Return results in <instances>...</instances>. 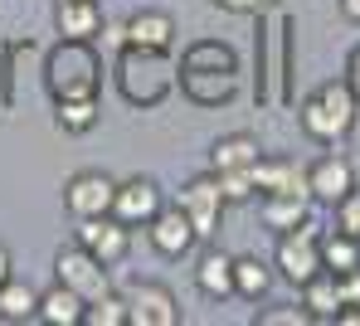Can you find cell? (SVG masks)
<instances>
[{"label": "cell", "instance_id": "1", "mask_svg": "<svg viewBox=\"0 0 360 326\" xmlns=\"http://www.w3.org/2000/svg\"><path fill=\"white\" fill-rule=\"evenodd\" d=\"M112 83H117L127 107L146 112V107H161V103L176 93V64H171V54H161V49L122 44L117 64H112Z\"/></svg>", "mask_w": 360, "mask_h": 326}, {"label": "cell", "instance_id": "2", "mask_svg": "<svg viewBox=\"0 0 360 326\" xmlns=\"http://www.w3.org/2000/svg\"><path fill=\"white\" fill-rule=\"evenodd\" d=\"M44 88L49 98H98L103 93V54L93 39H59L44 54Z\"/></svg>", "mask_w": 360, "mask_h": 326}, {"label": "cell", "instance_id": "3", "mask_svg": "<svg viewBox=\"0 0 360 326\" xmlns=\"http://www.w3.org/2000/svg\"><path fill=\"white\" fill-rule=\"evenodd\" d=\"M356 117H360V103L356 93L346 88V78H331L321 83L316 93H307L297 103V127L316 141V146H336L356 131Z\"/></svg>", "mask_w": 360, "mask_h": 326}, {"label": "cell", "instance_id": "4", "mask_svg": "<svg viewBox=\"0 0 360 326\" xmlns=\"http://www.w3.org/2000/svg\"><path fill=\"white\" fill-rule=\"evenodd\" d=\"M321 268H326V263H321V234H316V224H302V229L278 234L273 273H283L292 287H302V282H311Z\"/></svg>", "mask_w": 360, "mask_h": 326}, {"label": "cell", "instance_id": "5", "mask_svg": "<svg viewBox=\"0 0 360 326\" xmlns=\"http://www.w3.org/2000/svg\"><path fill=\"white\" fill-rule=\"evenodd\" d=\"M108 263L93 259L83 244H68V249H59L54 254V282H63V287H73L83 302H93V297H103V292H112V282H108Z\"/></svg>", "mask_w": 360, "mask_h": 326}, {"label": "cell", "instance_id": "6", "mask_svg": "<svg viewBox=\"0 0 360 326\" xmlns=\"http://www.w3.org/2000/svg\"><path fill=\"white\" fill-rule=\"evenodd\" d=\"M176 204L190 214V224H195L200 239H214V234H219V219H224V209H229V200H224V190H219V176H214V171L185 181Z\"/></svg>", "mask_w": 360, "mask_h": 326}, {"label": "cell", "instance_id": "7", "mask_svg": "<svg viewBox=\"0 0 360 326\" xmlns=\"http://www.w3.org/2000/svg\"><path fill=\"white\" fill-rule=\"evenodd\" d=\"M112 195H117V181L108 171H73L63 181V209L73 219H98V214H112Z\"/></svg>", "mask_w": 360, "mask_h": 326}, {"label": "cell", "instance_id": "8", "mask_svg": "<svg viewBox=\"0 0 360 326\" xmlns=\"http://www.w3.org/2000/svg\"><path fill=\"white\" fill-rule=\"evenodd\" d=\"M161 209H166V195H161V185L151 176H127V181H117L112 214H117L127 229H146Z\"/></svg>", "mask_w": 360, "mask_h": 326}, {"label": "cell", "instance_id": "9", "mask_svg": "<svg viewBox=\"0 0 360 326\" xmlns=\"http://www.w3.org/2000/svg\"><path fill=\"white\" fill-rule=\"evenodd\" d=\"M176 88L195 107H229L239 98V73H224V68H176Z\"/></svg>", "mask_w": 360, "mask_h": 326}, {"label": "cell", "instance_id": "10", "mask_svg": "<svg viewBox=\"0 0 360 326\" xmlns=\"http://www.w3.org/2000/svg\"><path fill=\"white\" fill-rule=\"evenodd\" d=\"M78 244L103 259L108 268H117L127 254H131V229L122 224L117 214H98V219H78Z\"/></svg>", "mask_w": 360, "mask_h": 326}, {"label": "cell", "instance_id": "11", "mask_svg": "<svg viewBox=\"0 0 360 326\" xmlns=\"http://www.w3.org/2000/svg\"><path fill=\"white\" fill-rule=\"evenodd\" d=\"M127 307H131V326H180V302L166 282H131Z\"/></svg>", "mask_w": 360, "mask_h": 326}, {"label": "cell", "instance_id": "12", "mask_svg": "<svg viewBox=\"0 0 360 326\" xmlns=\"http://www.w3.org/2000/svg\"><path fill=\"white\" fill-rule=\"evenodd\" d=\"M307 190H311V204H336V200H346L356 190V166L346 161V156H316L311 166H307Z\"/></svg>", "mask_w": 360, "mask_h": 326}, {"label": "cell", "instance_id": "13", "mask_svg": "<svg viewBox=\"0 0 360 326\" xmlns=\"http://www.w3.org/2000/svg\"><path fill=\"white\" fill-rule=\"evenodd\" d=\"M146 239H151V249H156L161 259H185V254L200 244V234H195V224H190V214H185L180 204H166V209L146 224Z\"/></svg>", "mask_w": 360, "mask_h": 326}, {"label": "cell", "instance_id": "14", "mask_svg": "<svg viewBox=\"0 0 360 326\" xmlns=\"http://www.w3.org/2000/svg\"><path fill=\"white\" fill-rule=\"evenodd\" d=\"M292 30H297L292 15H278L273 20V107H288L292 103V68H297Z\"/></svg>", "mask_w": 360, "mask_h": 326}, {"label": "cell", "instance_id": "15", "mask_svg": "<svg viewBox=\"0 0 360 326\" xmlns=\"http://www.w3.org/2000/svg\"><path fill=\"white\" fill-rule=\"evenodd\" d=\"M253 190L258 195H311L307 171L292 156H258L253 161Z\"/></svg>", "mask_w": 360, "mask_h": 326}, {"label": "cell", "instance_id": "16", "mask_svg": "<svg viewBox=\"0 0 360 326\" xmlns=\"http://www.w3.org/2000/svg\"><path fill=\"white\" fill-rule=\"evenodd\" d=\"M176 20L166 10H136L127 25H122V44H136V49H161L171 54L176 49Z\"/></svg>", "mask_w": 360, "mask_h": 326}, {"label": "cell", "instance_id": "17", "mask_svg": "<svg viewBox=\"0 0 360 326\" xmlns=\"http://www.w3.org/2000/svg\"><path fill=\"white\" fill-rule=\"evenodd\" d=\"M54 30H59V39H98L103 34V5L98 0H59Z\"/></svg>", "mask_w": 360, "mask_h": 326}, {"label": "cell", "instance_id": "18", "mask_svg": "<svg viewBox=\"0 0 360 326\" xmlns=\"http://www.w3.org/2000/svg\"><path fill=\"white\" fill-rule=\"evenodd\" d=\"M195 287H200L210 302L234 297V259L219 254V249H205V254L195 259Z\"/></svg>", "mask_w": 360, "mask_h": 326}, {"label": "cell", "instance_id": "19", "mask_svg": "<svg viewBox=\"0 0 360 326\" xmlns=\"http://www.w3.org/2000/svg\"><path fill=\"white\" fill-rule=\"evenodd\" d=\"M258 219H263V229H273V234L302 229V224H311V195H263Z\"/></svg>", "mask_w": 360, "mask_h": 326}, {"label": "cell", "instance_id": "20", "mask_svg": "<svg viewBox=\"0 0 360 326\" xmlns=\"http://www.w3.org/2000/svg\"><path fill=\"white\" fill-rule=\"evenodd\" d=\"M302 307H307L316 322H336V312L346 307V287H341V278L321 268L311 282H302Z\"/></svg>", "mask_w": 360, "mask_h": 326}, {"label": "cell", "instance_id": "21", "mask_svg": "<svg viewBox=\"0 0 360 326\" xmlns=\"http://www.w3.org/2000/svg\"><path fill=\"white\" fill-rule=\"evenodd\" d=\"M263 156L253 131H229L210 146V171H253V161Z\"/></svg>", "mask_w": 360, "mask_h": 326}, {"label": "cell", "instance_id": "22", "mask_svg": "<svg viewBox=\"0 0 360 326\" xmlns=\"http://www.w3.org/2000/svg\"><path fill=\"white\" fill-rule=\"evenodd\" d=\"M176 68H224V73H243V59L229 39H190L180 49Z\"/></svg>", "mask_w": 360, "mask_h": 326}, {"label": "cell", "instance_id": "23", "mask_svg": "<svg viewBox=\"0 0 360 326\" xmlns=\"http://www.w3.org/2000/svg\"><path fill=\"white\" fill-rule=\"evenodd\" d=\"M83 312H88V302H83L73 287L54 282L49 292H39V312H34V322H44V326H83Z\"/></svg>", "mask_w": 360, "mask_h": 326}, {"label": "cell", "instance_id": "24", "mask_svg": "<svg viewBox=\"0 0 360 326\" xmlns=\"http://www.w3.org/2000/svg\"><path fill=\"white\" fill-rule=\"evenodd\" d=\"M98 122H103V103L98 98H59L54 103V127L63 136H88Z\"/></svg>", "mask_w": 360, "mask_h": 326}, {"label": "cell", "instance_id": "25", "mask_svg": "<svg viewBox=\"0 0 360 326\" xmlns=\"http://www.w3.org/2000/svg\"><path fill=\"white\" fill-rule=\"evenodd\" d=\"M268 292H273V268L258 259V254H239V259H234V297L263 302Z\"/></svg>", "mask_w": 360, "mask_h": 326}, {"label": "cell", "instance_id": "26", "mask_svg": "<svg viewBox=\"0 0 360 326\" xmlns=\"http://www.w3.org/2000/svg\"><path fill=\"white\" fill-rule=\"evenodd\" d=\"M34 312H39V292L30 282H20V278L0 282V322L20 326V322H34Z\"/></svg>", "mask_w": 360, "mask_h": 326}, {"label": "cell", "instance_id": "27", "mask_svg": "<svg viewBox=\"0 0 360 326\" xmlns=\"http://www.w3.org/2000/svg\"><path fill=\"white\" fill-rule=\"evenodd\" d=\"M321 263H326V273H356L360 268V239L356 234H341V229L321 234Z\"/></svg>", "mask_w": 360, "mask_h": 326}, {"label": "cell", "instance_id": "28", "mask_svg": "<svg viewBox=\"0 0 360 326\" xmlns=\"http://www.w3.org/2000/svg\"><path fill=\"white\" fill-rule=\"evenodd\" d=\"M83 326H131V307H127V292H103L88 302Z\"/></svg>", "mask_w": 360, "mask_h": 326}, {"label": "cell", "instance_id": "29", "mask_svg": "<svg viewBox=\"0 0 360 326\" xmlns=\"http://www.w3.org/2000/svg\"><path fill=\"white\" fill-rule=\"evenodd\" d=\"M253 322H258V326H311L316 317H311L302 302H288V307H268V312H258Z\"/></svg>", "mask_w": 360, "mask_h": 326}, {"label": "cell", "instance_id": "30", "mask_svg": "<svg viewBox=\"0 0 360 326\" xmlns=\"http://www.w3.org/2000/svg\"><path fill=\"white\" fill-rule=\"evenodd\" d=\"M214 176H219V190H224L229 204H243V200L258 195L253 190V171H214Z\"/></svg>", "mask_w": 360, "mask_h": 326}, {"label": "cell", "instance_id": "31", "mask_svg": "<svg viewBox=\"0 0 360 326\" xmlns=\"http://www.w3.org/2000/svg\"><path fill=\"white\" fill-rule=\"evenodd\" d=\"M331 214H336V229H341V234H356V239H360V185L346 200H336Z\"/></svg>", "mask_w": 360, "mask_h": 326}, {"label": "cell", "instance_id": "32", "mask_svg": "<svg viewBox=\"0 0 360 326\" xmlns=\"http://www.w3.org/2000/svg\"><path fill=\"white\" fill-rule=\"evenodd\" d=\"M341 78H346V88L356 93V103H360V44L346 54V73H341Z\"/></svg>", "mask_w": 360, "mask_h": 326}, {"label": "cell", "instance_id": "33", "mask_svg": "<svg viewBox=\"0 0 360 326\" xmlns=\"http://www.w3.org/2000/svg\"><path fill=\"white\" fill-rule=\"evenodd\" d=\"M210 5H219L224 15H258L263 10V0H210Z\"/></svg>", "mask_w": 360, "mask_h": 326}, {"label": "cell", "instance_id": "34", "mask_svg": "<svg viewBox=\"0 0 360 326\" xmlns=\"http://www.w3.org/2000/svg\"><path fill=\"white\" fill-rule=\"evenodd\" d=\"M341 278V287H346V302H360V268L356 273H336Z\"/></svg>", "mask_w": 360, "mask_h": 326}, {"label": "cell", "instance_id": "35", "mask_svg": "<svg viewBox=\"0 0 360 326\" xmlns=\"http://www.w3.org/2000/svg\"><path fill=\"white\" fill-rule=\"evenodd\" d=\"M15 278V259H10V249L0 244V282H10Z\"/></svg>", "mask_w": 360, "mask_h": 326}, {"label": "cell", "instance_id": "36", "mask_svg": "<svg viewBox=\"0 0 360 326\" xmlns=\"http://www.w3.org/2000/svg\"><path fill=\"white\" fill-rule=\"evenodd\" d=\"M341 15H346L351 25H360V0H341Z\"/></svg>", "mask_w": 360, "mask_h": 326}, {"label": "cell", "instance_id": "37", "mask_svg": "<svg viewBox=\"0 0 360 326\" xmlns=\"http://www.w3.org/2000/svg\"><path fill=\"white\" fill-rule=\"evenodd\" d=\"M263 5H278V0H263Z\"/></svg>", "mask_w": 360, "mask_h": 326}]
</instances>
